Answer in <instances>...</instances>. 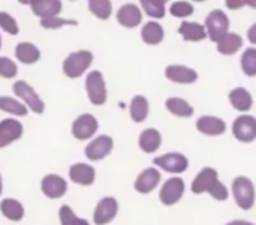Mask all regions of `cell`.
Here are the masks:
<instances>
[{
	"instance_id": "cell-1",
	"label": "cell",
	"mask_w": 256,
	"mask_h": 225,
	"mask_svg": "<svg viewBox=\"0 0 256 225\" xmlns=\"http://www.w3.org/2000/svg\"><path fill=\"white\" fill-rule=\"evenodd\" d=\"M93 63V53L88 50H80L70 53L63 62V72L68 78H80Z\"/></svg>"
},
{
	"instance_id": "cell-2",
	"label": "cell",
	"mask_w": 256,
	"mask_h": 225,
	"mask_svg": "<svg viewBox=\"0 0 256 225\" xmlns=\"http://www.w3.org/2000/svg\"><path fill=\"white\" fill-rule=\"evenodd\" d=\"M232 194L237 206L243 210H250L255 204V186L250 179L238 176L232 180Z\"/></svg>"
},
{
	"instance_id": "cell-3",
	"label": "cell",
	"mask_w": 256,
	"mask_h": 225,
	"mask_svg": "<svg viewBox=\"0 0 256 225\" xmlns=\"http://www.w3.org/2000/svg\"><path fill=\"white\" fill-rule=\"evenodd\" d=\"M86 92L93 105H104L108 98L105 80L100 71H92L86 77Z\"/></svg>"
},
{
	"instance_id": "cell-4",
	"label": "cell",
	"mask_w": 256,
	"mask_h": 225,
	"mask_svg": "<svg viewBox=\"0 0 256 225\" xmlns=\"http://www.w3.org/2000/svg\"><path fill=\"white\" fill-rule=\"evenodd\" d=\"M228 30H230V20L224 11L214 9L207 15L206 32H207V36H210V39L213 42L218 44L228 33Z\"/></svg>"
},
{
	"instance_id": "cell-5",
	"label": "cell",
	"mask_w": 256,
	"mask_h": 225,
	"mask_svg": "<svg viewBox=\"0 0 256 225\" xmlns=\"http://www.w3.org/2000/svg\"><path fill=\"white\" fill-rule=\"evenodd\" d=\"M12 90L34 114H42L45 111V102L40 99V96L34 92V89L28 83L18 80L14 83Z\"/></svg>"
},
{
	"instance_id": "cell-6",
	"label": "cell",
	"mask_w": 256,
	"mask_h": 225,
	"mask_svg": "<svg viewBox=\"0 0 256 225\" xmlns=\"http://www.w3.org/2000/svg\"><path fill=\"white\" fill-rule=\"evenodd\" d=\"M99 129V122L96 120V117L90 113H86V114H81L78 116L74 123H72V135L80 140V141H84V140H90L96 131Z\"/></svg>"
},
{
	"instance_id": "cell-7",
	"label": "cell",
	"mask_w": 256,
	"mask_h": 225,
	"mask_svg": "<svg viewBox=\"0 0 256 225\" xmlns=\"http://www.w3.org/2000/svg\"><path fill=\"white\" fill-rule=\"evenodd\" d=\"M153 164L162 168L164 171L172 173V174H182L188 170L189 167V159L177 152H171L162 156H158L153 159Z\"/></svg>"
},
{
	"instance_id": "cell-8",
	"label": "cell",
	"mask_w": 256,
	"mask_h": 225,
	"mask_svg": "<svg viewBox=\"0 0 256 225\" xmlns=\"http://www.w3.org/2000/svg\"><path fill=\"white\" fill-rule=\"evenodd\" d=\"M112 147H114V140L110 135H99L87 144L84 153L88 161L96 162L106 158L112 152Z\"/></svg>"
},
{
	"instance_id": "cell-9",
	"label": "cell",
	"mask_w": 256,
	"mask_h": 225,
	"mask_svg": "<svg viewBox=\"0 0 256 225\" xmlns=\"http://www.w3.org/2000/svg\"><path fill=\"white\" fill-rule=\"evenodd\" d=\"M183 194H184V182H183V179L171 177L162 185L160 192H159V198H160L162 204L174 206L182 200Z\"/></svg>"
},
{
	"instance_id": "cell-10",
	"label": "cell",
	"mask_w": 256,
	"mask_h": 225,
	"mask_svg": "<svg viewBox=\"0 0 256 225\" xmlns=\"http://www.w3.org/2000/svg\"><path fill=\"white\" fill-rule=\"evenodd\" d=\"M118 212V203L114 197H104L94 207L93 212V222L96 225L110 224Z\"/></svg>"
},
{
	"instance_id": "cell-11",
	"label": "cell",
	"mask_w": 256,
	"mask_h": 225,
	"mask_svg": "<svg viewBox=\"0 0 256 225\" xmlns=\"http://www.w3.org/2000/svg\"><path fill=\"white\" fill-rule=\"evenodd\" d=\"M232 134L242 143L256 140V119L254 116H238L232 123Z\"/></svg>"
},
{
	"instance_id": "cell-12",
	"label": "cell",
	"mask_w": 256,
	"mask_h": 225,
	"mask_svg": "<svg viewBox=\"0 0 256 225\" xmlns=\"http://www.w3.org/2000/svg\"><path fill=\"white\" fill-rule=\"evenodd\" d=\"M40 189L42 194L50 198V200H57L62 198L66 191H68V182L57 174H48L42 179L40 182Z\"/></svg>"
},
{
	"instance_id": "cell-13",
	"label": "cell",
	"mask_w": 256,
	"mask_h": 225,
	"mask_svg": "<svg viewBox=\"0 0 256 225\" xmlns=\"http://www.w3.org/2000/svg\"><path fill=\"white\" fill-rule=\"evenodd\" d=\"M24 134L22 123L16 119H4L0 122V149L15 143Z\"/></svg>"
},
{
	"instance_id": "cell-14",
	"label": "cell",
	"mask_w": 256,
	"mask_h": 225,
	"mask_svg": "<svg viewBox=\"0 0 256 225\" xmlns=\"http://www.w3.org/2000/svg\"><path fill=\"white\" fill-rule=\"evenodd\" d=\"M160 182V173L158 168L154 167H148L144 171H141L135 180V191L140 194H150L152 191H154L158 188Z\"/></svg>"
},
{
	"instance_id": "cell-15",
	"label": "cell",
	"mask_w": 256,
	"mask_h": 225,
	"mask_svg": "<svg viewBox=\"0 0 256 225\" xmlns=\"http://www.w3.org/2000/svg\"><path fill=\"white\" fill-rule=\"evenodd\" d=\"M69 179L76 185L92 186L96 180V170L88 164L76 162V164H72L69 168Z\"/></svg>"
},
{
	"instance_id": "cell-16",
	"label": "cell",
	"mask_w": 256,
	"mask_h": 225,
	"mask_svg": "<svg viewBox=\"0 0 256 225\" xmlns=\"http://www.w3.org/2000/svg\"><path fill=\"white\" fill-rule=\"evenodd\" d=\"M116 18H117V23L120 26L128 27V29H134V27L141 24L142 14H141V9L135 3H126L117 11Z\"/></svg>"
},
{
	"instance_id": "cell-17",
	"label": "cell",
	"mask_w": 256,
	"mask_h": 225,
	"mask_svg": "<svg viewBox=\"0 0 256 225\" xmlns=\"http://www.w3.org/2000/svg\"><path fill=\"white\" fill-rule=\"evenodd\" d=\"M165 77L172 83L178 84H192L198 80V72L192 68L183 65H170L165 69Z\"/></svg>"
},
{
	"instance_id": "cell-18",
	"label": "cell",
	"mask_w": 256,
	"mask_h": 225,
	"mask_svg": "<svg viewBox=\"0 0 256 225\" xmlns=\"http://www.w3.org/2000/svg\"><path fill=\"white\" fill-rule=\"evenodd\" d=\"M28 5L32 8V12L40 20L57 17L63 9V3L58 0H33L28 2Z\"/></svg>"
},
{
	"instance_id": "cell-19",
	"label": "cell",
	"mask_w": 256,
	"mask_h": 225,
	"mask_svg": "<svg viewBox=\"0 0 256 225\" xmlns=\"http://www.w3.org/2000/svg\"><path fill=\"white\" fill-rule=\"evenodd\" d=\"M218 171L212 167H206L192 182V192L194 194H204L212 189V186L218 182Z\"/></svg>"
},
{
	"instance_id": "cell-20",
	"label": "cell",
	"mask_w": 256,
	"mask_h": 225,
	"mask_svg": "<svg viewBox=\"0 0 256 225\" xmlns=\"http://www.w3.org/2000/svg\"><path fill=\"white\" fill-rule=\"evenodd\" d=\"M196 129L206 135H222L226 131V123L214 116H202L196 122Z\"/></svg>"
},
{
	"instance_id": "cell-21",
	"label": "cell",
	"mask_w": 256,
	"mask_h": 225,
	"mask_svg": "<svg viewBox=\"0 0 256 225\" xmlns=\"http://www.w3.org/2000/svg\"><path fill=\"white\" fill-rule=\"evenodd\" d=\"M138 144H140V149L146 153H153L156 152L160 144H162V135L158 129L154 128H148L146 131H142L140 134V138H138Z\"/></svg>"
},
{
	"instance_id": "cell-22",
	"label": "cell",
	"mask_w": 256,
	"mask_h": 225,
	"mask_svg": "<svg viewBox=\"0 0 256 225\" xmlns=\"http://www.w3.org/2000/svg\"><path fill=\"white\" fill-rule=\"evenodd\" d=\"M15 57L24 65H33L40 59V51L32 42H20L15 47Z\"/></svg>"
},
{
	"instance_id": "cell-23",
	"label": "cell",
	"mask_w": 256,
	"mask_h": 225,
	"mask_svg": "<svg viewBox=\"0 0 256 225\" xmlns=\"http://www.w3.org/2000/svg\"><path fill=\"white\" fill-rule=\"evenodd\" d=\"M230 102L237 111L246 113L252 108L254 98L249 93V90H246L244 87H237V89L230 92Z\"/></svg>"
},
{
	"instance_id": "cell-24",
	"label": "cell",
	"mask_w": 256,
	"mask_h": 225,
	"mask_svg": "<svg viewBox=\"0 0 256 225\" xmlns=\"http://www.w3.org/2000/svg\"><path fill=\"white\" fill-rule=\"evenodd\" d=\"M0 212L2 215L12 221V222H20L24 218V206L15 200V198H4L0 203Z\"/></svg>"
},
{
	"instance_id": "cell-25",
	"label": "cell",
	"mask_w": 256,
	"mask_h": 225,
	"mask_svg": "<svg viewBox=\"0 0 256 225\" xmlns=\"http://www.w3.org/2000/svg\"><path fill=\"white\" fill-rule=\"evenodd\" d=\"M178 33L183 36L184 41H192V42H198L207 38L206 27L202 24L192 23V21H183L178 27Z\"/></svg>"
},
{
	"instance_id": "cell-26",
	"label": "cell",
	"mask_w": 256,
	"mask_h": 225,
	"mask_svg": "<svg viewBox=\"0 0 256 225\" xmlns=\"http://www.w3.org/2000/svg\"><path fill=\"white\" fill-rule=\"evenodd\" d=\"M164 36H165L164 27L158 21H148L147 24H144V27L141 30V38L148 45L160 44L164 41Z\"/></svg>"
},
{
	"instance_id": "cell-27",
	"label": "cell",
	"mask_w": 256,
	"mask_h": 225,
	"mask_svg": "<svg viewBox=\"0 0 256 225\" xmlns=\"http://www.w3.org/2000/svg\"><path fill=\"white\" fill-rule=\"evenodd\" d=\"M129 111H130V117L135 123H142L147 119L148 111H150L147 98H144L141 95L134 96V99L130 101V105H129Z\"/></svg>"
},
{
	"instance_id": "cell-28",
	"label": "cell",
	"mask_w": 256,
	"mask_h": 225,
	"mask_svg": "<svg viewBox=\"0 0 256 225\" xmlns=\"http://www.w3.org/2000/svg\"><path fill=\"white\" fill-rule=\"evenodd\" d=\"M243 47V38L237 33H226L219 42H218V51L224 56L236 54Z\"/></svg>"
},
{
	"instance_id": "cell-29",
	"label": "cell",
	"mask_w": 256,
	"mask_h": 225,
	"mask_svg": "<svg viewBox=\"0 0 256 225\" xmlns=\"http://www.w3.org/2000/svg\"><path fill=\"white\" fill-rule=\"evenodd\" d=\"M165 107L171 114L177 117H190L194 114V107L182 98H168Z\"/></svg>"
},
{
	"instance_id": "cell-30",
	"label": "cell",
	"mask_w": 256,
	"mask_h": 225,
	"mask_svg": "<svg viewBox=\"0 0 256 225\" xmlns=\"http://www.w3.org/2000/svg\"><path fill=\"white\" fill-rule=\"evenodd\" d=\"M0 110L12 116H20V117L27 116V107L21 104L18 99H14L10 96H0Z\"/></svg>"
},
{
	"instance_id": "cell-31",
	"label": "cell",
	"mask_w": 256,
	"mask_h": 225,
	"mask_svg": "<svg viewBox=\"0 0 256 225\" xmlns=\"http://www.w3.org/2000/svg\"><path fill=\"white\" fill-rule=\"evenodd\" d=\"M88 11L99 20H108L112 14V3L110 0H90Z\"/></svg>"
},
{
	"instance_id": "cell-32",
	"label": "cell",
	"mask_w": 256,
	"mask_h": 225,
	"mask_svg": "<svg viewBox=\"0 0 256 225\" xmlns=\"http://www.w3.org/2000/svg\"><path fill=\"white\" fill-rule=\"evenodd\" d=\"M58 219H60V224L62 225H90L87 219H82V218H78L72 207L68 206V204H63L58 210Z\"/></svg>"
},
{
	"instance_id": "cell-33",
	"label": "cell",
	"mask_w": 256,
	"mask_h": 225,
	"mask_svg": "<svg viewBox=\"0 0 256 225\" xmlns=\"http://www.w3.org/2000/svg\"><path fill=\"white\" fill-rule=\"evenodd\" d=\"M141 8L152 18H164L165 17V2L164 0H142Z\"/></svg>"
},
{
	"instance_id": "cell-34",
	"label": "cell",
	"mask_w": 256,
	"mask_h": 225,
	"mask_svg": "<svg viewBox=\"0 0 256 225\" xmlns=\"http://www.w3.org/2000/svg\"><path fill=\"white\" fill-rule=\"evenodd\" d=\"M242 69L248 77L256 75V48H248L242 56Z\"/></svg>"
},
{
	"instance_id": "cell-35",
	"label": "cell",
	"mask_w": 256,
	"mask_h": 225,
	"mask_svg": "<svg viewBox=\"0 0 256 225\" xmlns=\"http://www.w3.org/2000/svg\"><path fill=\"white\" fill-rule=\"evenodd\" d=\"M40 26L44 29L48 30H57L63 26H78L76 20H68V18H58V17H52V18H44L40 20Z\"/></svg>"
},
{
	"instance_id": "cell-36",
	"label": "cell",
	"mask_w": 256,
	"mask_h": 225,
	"mask_svg": "<svg viewBox=\"0 0 256 225\" xmlns=\"http://www.w3.org/2000/svg\"><path fill=\"white\" fill-rule=\"evenodd\" d=\"M0 29L9 35H14V36L18 35V32H20L16 20L8 12H0Z\"/></svg>"
},
{
	"instance_id": "cell-37",
	"label": "cell",
	"mask_w": 256,
	"mask_h": 225,
	"mask_svg": "<svg viewBox=\"0 0 256 225\" xmlns=\"http://www.w3.org/2000/svg\"><path fill=\"white\" fill-rule=\"evenodd\" d=\"M170 12L177 18H186L194 14V6L189 2H174L170 8Z\"/></svg>"
},
{
	"instance_id": "cell-38",
	"label": "cell",
	"mask_w": 256,
	"mask_h": 225,
	"mask_svg": "<svg viewBox=\"0 0 256 225\" xmlns=\"http://www.w3.org/2000/svg\"><path fill=\"white\" fill-rule=\"evenodd\" d=\"M18 74V68L15 62L9 57H0V77L3 78H14Z\"/></svg>"
},
{
	"instance_id": "cell-39",
	"label": "cell",
	"mask_w": 256,
	"mask_h": 225,
	"mask_svg": "<svg viewBox=\"0 0 256 225\" xmlns=\"http://www.w3.org/2000/svg\"><path fill=\"white\" fill-rule=\"evenodd\" d=\"M208 192H210V195H212L214 200H218V201H225V200H228V197H230L228 188H226L222 182H219V180L212 186V189H210Z\"/></svg>"
},
{
	"instance_id": "cell-40",
	"label": "cell",
	"mask_w": 256,
	"mask_h": 225,
	"mask_svg": "<svg viewBox=\"0 0 256 225\" xmlns=\"http://www.w3.org/2000/svg\"><path fill=\"white\" fill-rule=\"evenodd\" d=\"M246 5V0H240V2H237V0H228L226 2V6H230L231 9H240L242 6H244Z\"/></svg>"
},
{
	"instance_id": "cell-41",
	"label": "cell",
	"mask_w": 256,
	"mask_h": 225,
	"mask_svg": "<svg viewBox=\"0 0 256 225\" xmlns=\"http://www.w3.org/2000/svg\"><path fill=\"white\" fill-rule=\"evenodd\" d=\"M248 39H249L252 44H256V23L249 29V32H248Z\"/></svg>"
},
{
	"instance_id": "cell-42",
	"label": "cell",
	"mask_w": 256,
	"mask_h": 225,
	"mask_svg": "<svg viewBox=\"0 0 256 225\" xmlns=\"http://www.w3.org/2000/svg\"><path fill=\"white\" fill-rule=\"evenodd\" d=\"M226 225H254V224H252V222H249V221L237 219V221H231V222H228Z\"/></svg>"
},
{
	"instance_id": "cell-43",
	"label": "cell",
	"mask_w": 256,
	"mask_h": 225,
	"mask_svg": "<svg viewBox=\"0 0 256 225\" xmlns=\"http://www.w3.org/2000/svg\"><path fill=\"white\" fill-rule=\"evenodd\" d=\"M246 5H249V6H252V8L256 9V0H246Z\"/></svg>"
},
{
	"instance_id": "cell-44",
	"label": "cell",
	"mask_w": 256,
	"mask_h": 225,
	"mask_svg": "<svg viewBox=\"0 0 256 225\" xmlns=\"http://www.w3.org/2000/svg\"><path fill=\"white\" fill-rule=\"evenodd\" d=\"M3 192V182H2V174H0V195Z\"/></svg>"
},
{
	"instance_id": "cell-45",
	"label": "cell",
	"mask_w": 256,
	"mask_h": 225,
	"mask_svg": "<svg viewBox=\"0 0 256 225\" xmlns=\"http://www.w3.org/2000/svg\"><path fill=\"white\" fill-rule=\"evenodd\" d=\"M0 50H2V36H0Z\"/></svg>"
}]
</instances>
